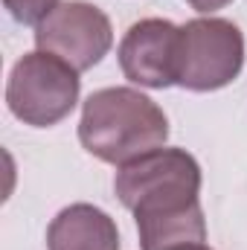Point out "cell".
I'll return each instance as SVG.
<instances>
[{
	"mask_svg": "<svg viewBox=\"0 0 247 250\" xmlns=\"http://www.w3.org/2000/svg\"><path fill=\"white\" fill-rule=\"evenodd\" d=\"M201 166L186 148H157L120 166L114 192L134 212L140 248L169 250L206 242Z\"/></svg>",
	"mask_w": 247,
	"mask_h": 250,
	"instance_id": "obj_1",
	"label": "cell"
},
{
	"mask_svg": "<svg viewBox=\"0 0 247 250\" xmlns=\"http://www.w3.org/2000/svg\"><path fill=\"white\" fill-rule=\"evenodd\" d=\"M169 140V120L163 108L134 87L93 90L82 105L79 143L102 163L125 166Z\"/></svg>",
	"mask_w": 247,
	"mask_h": 250,
	"instance_id": "obj_2",
	"label": "cell"
},
{
	"mask_svg": "<svg viewBox=\"0 0 247 250\" xmlns=\"http://www.w3.org/2000/svg\"><path fill=\"white\" fill-rule=\"evenodd\" d=\"M245 67V35L227 18L201 15L178 32L175 84L195 93H209L233 84Z\"/></svg>",
	"mask_w": 247,
	"mask_h": 250,
	"instance_id": "obj_3",
	"label": "cell"
},
{
	"mask_svg": "<svg viewBox=\"0 0 247 250\" xmlns=\"http://www.w3.org/2000/svg\"><path fill=\"white\" fill-rule=\"evenodd\" d=\"M82 79L59 56L44 50L26 53L9 73L6 105L15 120L32 128H53L67 120L79 102Z\"/></svg>",
	"mask_w": 247,
	"mask_h": 250,
	"instance_id": "obj_4",
	"label": "cell"
},
{
	"mask_svg": "<svg viewBox=\"0 0 247 250\" xmlns=\"http://www.w3.org/2000/svg\"><path fill=\"white\" fill-rule=\"evenodd\" d=\"M35 47L84 73L111 53L114 26L99 6L87 0H62L35 26Z\"/></svg>",
	"mask_w": 247,
	"mask_h": 250,
	"instance_id": "obj_5",
	"label": "cell"
},
{
	"mask_svg": "<svg viewBox=\"0 0 247 250\" xmlns=\"http://www.w3.org/2000/svg\"><path fill=\"white\" fill-rule=\"evenodd\" d=\"M178 32L166 18H143L137 21L120 41V70L128 82L151 90H166L175 84V56H178Z\"/></svg>",
	"mask_w": 247,
	"mask_h": 250,
	"instance_id": "obj_6",
	"label": "cell"
},
{
	"mask_svg": "<svg viewBox=\"0 0 247 250\" xmlns=\"http://www.w3.org/2000/svg\"><path fill=\"white\" fill-rule=\"evenodd\" d=\"M47 250H120L117 221L93 204H70L47 227Z\"/></svg>",
	"mask_w": 247,
	"mask_h": 250,
	"instance_id": "obj_7",
	"label": "cell"
},
{
	"mask_svg": "<svg viewBox=\"0 0 247 250\" xmlns=\"http://www.w3.org/2000/svg\"><path fill=\"white\" fill-rule=\"evenodd\" d=\"M59 3L62 0H3L6 12L23 26H38Z\"/></svg>",
	"mask_w": 247,
	"mask_h": 250,
	"instance_id": "obj_8",
	"label": "cell"
},
{
	"mask_svg": "<svg viewBox=\"0 0 247 250\" xmlns=\"http://www.w3.org/2000/svg\"><path fill=\"white\" fill-rule=\"evenodd\" d=\"M195 12H201V15H212V12H218V9H224L227 3H233V0H186Z\"/></svg>",
	"mask_w": 247,
	"mask_h": 250,
	"instance_id": "obj_9",
	"label": "cell"
},
{
	"mask_svg": "<svg viewBox=\"0 0 247 250\" xmlns=\"http://www.w3.org/2000/svg\"><path fill=\"white\" fill-rule=\"evenodd\" d=\"M169 250H212L206 242H192V245H181V248H169Z\"/></svg>",
	"mask_w": 247,
	"mask_h": 250,
	"instance_id": "obj_10",
	"label": "cell"
}]
</instances>
